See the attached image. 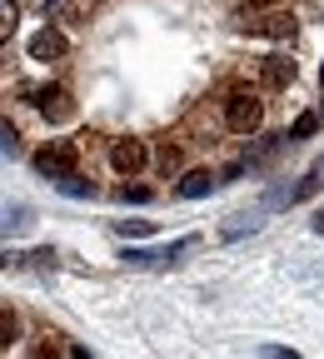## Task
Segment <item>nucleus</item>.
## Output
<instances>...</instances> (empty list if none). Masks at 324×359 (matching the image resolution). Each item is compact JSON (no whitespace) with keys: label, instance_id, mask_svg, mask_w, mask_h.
Masks as SVG:
<instances>
[{"label":"nucleus","instance_id":"obj_1","mask_svg":"<svg viewBox=\"0 0 324 359\" xmlns=\"http://www.w3.org/2000/svg\"><path fill=\"white\" fill-rule=\"evenodd\" d=\"M264 115H269V100H264L259 85H229V90H220V125L229 135H259Z\"/></svg>","mask_w":324,"mask_h":359},{"label":"nucleus","instance_id":"obj_2","mask_svg":"<svg viewBox=\"0 0 324 359\" xmlns=\"http://www.w3.org/2000/svg\"><path fill=\"white\" fill-rule=\"evenodd\" d=\"M105 165H110L120 180H140V175L155 165V145L140 140V135H120V140L105 145Z\"/></svg>","mask_w":324,"mask_h":359},{"label":"nucleus","instance_id":"obj_3","mask_svg":"<svg viewBox=\"0 0 324 359\" xmlns=\"http://www.w3.org/2000/svg\"><path fill=\"white\" fill-rule=\"evenodd\" d=\"M324 190V155L299 175V185H285V190H269L264 200H259V210L269 215V210H285V205H304V200H314Z\"/></svg>","mask_w":324,"mask_h":359},{"label":"nucleus","instance_id":"obj_4","mask_svg":"<svg viewBox=\"0 0 324 359\" xmlns=\"http://www.w3.org/2000/svg\"><path fill=\"white\" fill-rule=\"evenodd\" d=\"M75 165H80V140H50V145L35 150V170H40V180H50V185L60 175H70Z\"/></svg>","mask_w":324,"mask_h":359},{"label":"nucleus","instance_id":"obj_5","mask_svg":"<svg viewBox=\"0 0 324 359\" xmlns=\"http://www.w3.org/2000/svg\"><path fill=\"white\" fill-rule=\"evenodd\" d=\"M245 30H250V35H259V40H295V35H299V15L274 6V11L250 15V20H245Z\"/></svg>","mask_w":324,"mask_h":359},{"label":"nucleus","instance_id":"obj_6","mask_svg":"<svg viewBox=\"0 0 324 359\" xmlns=\"http://www.w3.org/2000/svg\"><path fill=\"white\" fill-rule=\"evenodd\" d=\"M30 105L40 110V120H50V125H65L75 115V100H70L65 85H35L30 90Z\"/></svg>","mask_w":324,"mask_h":359},{"label":"nucleus","instance_id":"obj_7","mask_svg":"<svg viewBox=\"0 0 324 359\" xmlns=\"http://www.w3.org/2000/svg\"><path fill=\"white\" fill-rule=\"evenodd\" d=\"M295 75H299V60H290V55H264L255 65V85L259 90H290Z\"/></svg>","mask_w":324,"mask_h":359},{"label":"nucleus","instance_id":"obj_8","mask_svg":"<svg viewBox=\"0 0 324 359\" xmlns=\"http://www.w3.org/2000/svg\"><path fill=\"white\" fill-rule=\"evenodd\" d=\"M65 50H70V40H65V35L55 30V20H50V25H40V30H35V35L25 40V55H30V60H40V65L60 60Z\"/></svg>","mask_w":324,"mask_h":359},{"label":"nucleus","instance_id":"obj_9","mask_svg":"<svg viewBox=\"0 0 324 359\" xmlns=\"http://www.w3.org/2000/svg\"><path fill=\"white\" fill-rule=\"evenodd\" d=\"M215 185H224V175H215V170H184L180 180H175V200H205V195H215Z\"/></svg>","mask_w":324,"mask_h":359},{"label":"nucleus","instance_id":"obj_10","mask_svg":"<svg viewBox=\"0 0 324 359\" xmlns=\"http://www.w3.org/2000/svg\"><path fill=\"white\" fill-rule=\"evenodd\" d=\"M55 190L70 195V200H95V195H100V180H90L85 170H70V175L55 180Z\"/></svg>","mask_w":324,"mask_h":359},{"label":"nucleus","instance_id":"obj_11","mask_svg":"<svg viewBox=\"0 0 324 359\" xmlns=\"http://www.w3.org/2000/svg\"><path fill=\"white\" fill-rule=\"evenodd\" d=\"M155 170L160 175H180L184 170V145L180 140H160L155 145Z\"/></svg>","mask_w":324,"mask_h":359},{"label":"nucleus","instance_id":"obj_12","mask_svg":"<svg viewBox=\"0 0 324 359\" xmlns=\"http://www.w3.org/2000/svg\"><path fill=\"white\" fill-rule=\"evenodd\" d=\"M70 354V344L60 339V334H40V339H30V359H65Z\"/></svg>","mask_w":324,"mask_h":359},{"label":"nucleus","instance_id":"obj_13","mask_svg":"<svg viewBox=\"0 0 324 359\" xmlns=\"http://www.w3.org/2000/svg\"><path fill=\"white\" fill-rule=\"evenodd\" d=\"M319 120H324V110H304V115L290 125V135H285V140H304V135H314V130H319Z\"/></svg>","mask_w":324,"mask_h":359},{"label":"nucleus","instance_id":"obj_14","mask_svg":"<svg viewBox=\"0 0 324 359\" xmlns=\"http://www.w3.org/2000/svg\"><path fill=\"white\" fill-rule=\"evenodd\" d=\"M115 195H120L125 205H150V200H155V190H150V185H135V180H125Z\"/></svg>","mask_w":324,"mask_h":359},{"label":"nucleus","instance_id":"obj_15","mask_svg":"<svg viewBox=\"0 0 324 359\" xmlns=\"http://www.w3.org/2000/svg\"><path fill=\"white\" fill-rule=\"evenodd\" d=\"M0 334H6V349H15L20 344V314L6 304V314H0Z\"/></svg>","mask_w":324,"mask_h":359},{"label":"nucleus","instance_id":"obj_16","mask_svg":"<svg viewBox=\"0 0 324 359\" xmlns=\"http://www.w3.org/2000/svg\"><path fill=\"white\" fill-rule=\"evenodd\" d=\"M125 264L130 269H155L160 264V250H125Z\"/></svg>","mask_w":324,"mask_h":359},{"label":"nucleus","instance_id":"obj_17","mask_svg":"<svg viewBox=\"0 0 324 359\" xmlns=\"http://www.w3.org/2000/svg\"><path fill=\"white\" fill-rule=\"evenodd\" d=\"M120 235H155V219H120Z\"/></svg>","mask_w":324,"mask_h":359},{"label":"nucleus","instance_id":"obj_18","mask_svg":"<svg viewBox=\"0 0 324 359\" xmlns=\"http://www.w3.org/2000/svg\"><path fill=\"white\" fill-rule=\"evenodd\" d=\"M25 219H30V210H25V205H6V235H15Z\"/></svg>","mask_w":324,"mask_h":359},{"label":"nucleus","instance_id":"obj_19","mask_svg":"<svg viewBox=\"0 0 324 359\" xmlns=\"http://www.w3.org/2000/svg\"><path fill=\"white\" fill-rule=\"evenodd\" d=\"M20 155V135H15V125L6 120V160H15Z\"/></svg>","mask_w":324,"mask_h":359},{"label":"nucleus","instance_id":"obj_20","mask_svg":"<svg viewBox=\"0 0 324 359\" xmlns=\"http://www.w3.org/2000/svg\"><path fill=\"white\" fill-rule=\"evenodd\" d=\"M40 6H45V15H50V20H55V15H70V11H75L70 0H40Z\"/></svg>","mask_w":324,"mask_h":359},{"label":"nucleus","instance_id":"obj_21","mask_svg":"<svg viewBox=\"0 0 324 359\" xmlns=\"http://www.w3.org/2000/svg\"><path fill=\"white\" fill-rule=\"evenodd\" d=\"M259 354H264V359H299V354H295V349H285V344H264Z\"/></svg>","mask_w":324,"mask_h":359},{"label":"nucleus","instance_id":"obj_22","mask_svg":"<svg viewBox=\"0 0 324 359\" xmlns=\"http://www.w3.org/2000/svg\"><path fill=\"white\" fill-rule=\"evenodd\" d=\"M70 359H90V354H85V349H80V344H70Z\"/></svg>","mask_w":324,"mask_h":359},{"label":"nucleus","instance_id":"obj_23","mask_svg":"<svg viewBox=\"0 0 324 359\" xmlns=\"http://www.w3.org/2000/svg\"><path fill=\"white\" fill-rule=\"evenodd\" d=\"M319 85H324V75H319ZM319 110H324V105H319Z\"/></svg>","mask_w":324,"mask_h":359}]
</instances>
